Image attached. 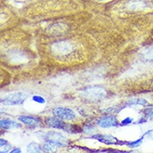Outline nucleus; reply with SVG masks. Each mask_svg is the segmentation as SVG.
<instances>
[{
  "label": "nucleus",
  "mask_w": 153,
  "mask_h": 153,
  "mask_svg": "<svg viewBox=\"0 0 153 153\" xmlns=\"http://www.w3.org/2000/svg\"><path fill=\"white\" fill-rule=\"evenodd\" d=\"M0 146H1V152H8L11 150V145L4 139L0 140Z\"/></svg>",
  "instance_id": "nucleus-13"
},
{
  "label": "nucleus",
  "mask_w": 153,
  "mask_h": 153,
  "mask_svg": "<svg viewBox=\"0 0 153 153\" xmlns=\"http://www.w3.org/2000/svg\"><path fill=\"white\" fill-rule=\"evenodd\" d=\"M142 58L146 61H153V46L148 47L141 52Z\"/></svg>",
  "instance_id": "nucleus-10"
},
{
  "label": "nucleus",
  "mask_w": 153,
  "mask_h": 153,
  "mask_svg": "<svg viewBox=\"0 0 153 153\" xmlns=\"http://www.w3.org/2000/svg\"><path fill=\"white\" fill-rule=\"evenodd\" d=\"M45 140L47 141H50L56 145L58 147H63L68 145L69 141L66 137H64L60 133L55 132V131H50L46 133L45 136Z\"/></svg>",
  "instance_id": "nucleus-3"
},
{
  "label": "nucleus",
  "mask_w": 153,
  "mask_h": 153,
  "mask_svg": "<svg viewBox=\"0 0 153 153\" xmlns=\"http://www.w3.org/2000/svg\"><path fill=\"white\" fill-rule=\"evenodd\" d=\"M132 121H133L132 118H130V117H126V119H124V120L121 121V125H122V126H126V125L131 124V123Z\"/></svg>",
  "instance_id": "nucleus-17"
},
{
  "label": "nucleus",
  "mask_w": 153,
  "mask_h": 153,
  "mask_svg": "<svg viewBox=\"0 0 153 153\" xmlns=\"http://www.w3.org/2000/svg\"><path fill=\"white\" fill-rule=\"evenodd\" d=\"M11 152H12V153H13V152H19V153H20L21 151H20V149L17 148V149H14L13 151H11Z\"/></svg>",
  "instance_id": "nucleus-19"
},
{
  "label": "nucleus",
  "mask_w": 153,
  "mask_h": 153,
  "mask_svg": "<svg viewBox=\"0 0 153 153\" xmlns=\"http://www.w3.org/2000/svg\"><path fill=\"white\" fill-rule=\"evenodd\" d=\"M143 137H148V138H151V139H153V129L152 130H149L147 131L142 136Z\"/></svg>",
  "instance_id": "nucleus-18"
},
{
  "label": "nucleus",
  "mask_w": 153,
  "mask_h": 153,
  "mask_svg": "<svg viewBox=\"0 0 153 153\" xmlns=\"http://www.w3.org/2000/svg\"><path fill=\"white\" fill-rule=\"evenodd\" d=\"M0 126L1 128L4 129H13V128H19L21 126L20 124L17 123L15 121L11 120H1L0 121Z\"/></svg>",
  "instance_id": "nucleus-9"
},
{
  "label": "nucleus",
  "mask_w": 153,
  "mask_h": 153,
  "mask_svg": "<svg viewBox=\"0 0 153 153\" xmlns=\"http://www.w3.org/2000/svg\"><path fill=\"white\" fill-rule=\"evenodd\" d=\"M28 98V94L25 92H17L12 93L9 95H4L1 99V103L6 105H21Z\"/></svg>",
  "instance_id": "nucleus-2"
},
{
  "label": "nucleus",
  "mask_w": 153,
  "mask_h": 153,
  "mask_svg": "<svg viewBox=\"0 0 153 153\" xmlns=\"http://www.w3.org/2000/svg\"><path fill=\"white\" fill-rule=\"evenodd\" d=\"M27 150L29 152H43V147L40 146L37 144V143H30L28 147H27Z\"/></svg>",
  "instance_id": "nucleus-12"
},
{
  "label": "nucleus",
  "mask_w": 153,
  "mask_h": 153,
  "mask_svg": "<svg viewBox=\"0 0 153 153\" xmlns=\"http://www.w3.org/2000/svg\"><path fill=\"white\" fill-rule=\"evenodd\" d=\"M142 140H143V137L140 138L139 140H137V141H131V142H128V146L130 147H131V148H135V147H137V146H139L141 145V143H142Z\"/></svg>",
  "instance_id": "nucleus-15"
},
{
  "label": "nucleus",
  "mask_w": 153,
  "mask_h": 153,
  "mask_svg": "<svg viewBox=\"0 0 153 153\" xmlns=\"http://www.w3.org/2000/svg\"><path fill=\"white\" fill-rule=\"evenodd\" d=\"M127 105H143V106H146V105H148V102L144 99H131L129 101H127V103H126Z\"/></svg>",
  "instance_id": "nucleus-11"
},
{
  "label": "nucleus",
  "mask_w": 153,
  "mask_h": 153,
  "mask_svg": "<svg viewBox=\"0 0 153 153\" xmlns=\"http://www.w3.org/2000/svg\"><path fill=\"white\" fill-rule=\"evenodd\" d=\"M143 114L145 115L146 118H150L151 120H153V107L147 108L144 110Z\"/></svg>",
  "instance_id": "nucleus-14"
},
{
  "label": "nucleus",
  "mask_w": 153,
  "mask_h": 153,
  "mask_svg": "<svg viewBox=\"0 0 153 153\" xmlns=\"http://www.w3.org/2000/svg\"><path fill=\"white\" fill-rule=\"evenodd\" d=\"M33 100L39 104L45 103V98L42 97V96H39V95H34V96H33Z\"/></svg>",
  "instance_id": "nucleus-16"
},
{
  "label": "nucleus",
  "mask_w": 153,
  "mask_h": 153,
  "mask_svg": "<svg viewBox=\"0 0 153 153\" xmlns=\"http://www.w3.org/2000/svg\"><path fill=\"white\" fill-rule=\"evenodd\" d=\"M19 120H20L22 123H24L29 127H36L40 123V120L33 116H20L19 117Z\"/></svg>",
  "instance_id": "nucleus-8"
},
{
  "label": "nucleus",
  "mask_w": 153,
  "mask_h": 153,
  "mask_svg": "<svg viewBox=\"0 0 153 153\" xmlns=\"http://www.w3.org/2000/svg\"><path fill=\"white\" fill-rule=\"evenodd\" d=\"M119 124L116 117L113 116H106L104 117H100L99 120H97V125L103 127V128H110V127H114L117 126Z\"/></svg>",
  "instance_id": "nucleus-7"
},
{
  "label": "nucleus",
  "mask_w": 153,
  "mask_h": 153,
  "mask_svg": "<svg viewBox=\"0 0 153 153\" xmlns=\"http://www.w3.org/2000/svg\"><path fill=\"white\" fill-rule=\"evenodd\" d=\"M46 124L48 125L50 127L54 129H59L63 130L65 131L71 133H78L81 131L80 128L77 126H73V125H69L65 123L63 120L59 119L58 117H49L45 120Z\"/></svg>",
  "instance_id": "nucleus-1"
},
{
  "label": "nucleus",
  "mask_w": 153,
  "mask_h": 153,
  "mask_svg": "<svg viewBox=\"0 0 153 153\" xmlns=\"http://www.w3.org/2000/svg\"><path fill=\"white\" fill-rule=\"evenodd\" d=\"M92 138L96 139L97 141L102 142L104 144L106 145H124L125 143H126V141H121L118 140L116 137H114L111 135H95L93 136Z\"/></svg>",
  "instance_id": "nucleus-6"
},
{
  "label": "nucleus",
  "mask_w": 153,
  "mask_h": 153,
  "mask_svg": "<svg viewBox=\"0 0 153 153\" xmlns=\"http://www.w3.org/2000/svg\"><path fill=\"white\" fill-rule=\"evenodd\" d=\"M53 114L54 116L58 117L61 120H73L75 118V112L71 109L65 107H56L53 109Z\"/></svg>",
  "instance_id": "nucleus-5"
},
{
  "label": "nucleus",
  "mask_w": 153,
  "mask_h": 153,
  "mask_svg": "<svg viewBox=\"0 0 153 153\" xmlns=\"http://www.w3.org/2000/svg\"><path fill=\"white\" fill-rule=\"evenodd\" d=\"M83 95L85 98L91 100H99L104 98L105 95V92L102 88L98 86L89 87L83 91Z\"/></svg>",
  "instance_id": "nucleus-4"
}]
</instances>
